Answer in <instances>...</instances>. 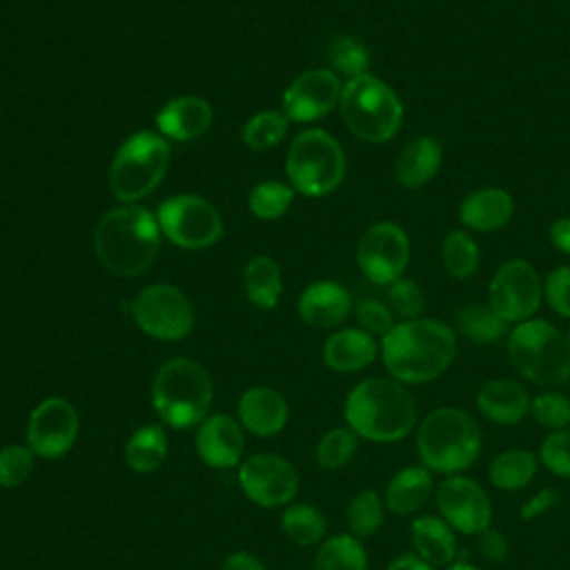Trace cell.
I'll return each instance as SVG.
<instances>
[{"label":"cell","instance_id":"25","mask_svg":"<svg viewBox=\"0 0 570 570\" xmlns=\"http://www.w3.org/2000/svg\"><path fill=\"white\" fill-rule=\"evenodd\" d=\"M443 149L432 136H416L405 142L394 163V178L405 189H421L441 169Z\"/></svg>","mask_w":570,"mask_h":570},{"label":"cell","instance_id":"16","mask_svg":"<svg viewBox=\"0 0 570 570\" xmlns=\"http://www.w3.org/2000/svg\"><path fill=\"white\" fill-rule=\"evenodd\" d=\"M434 501L439 517L454 532L474 537L492 525V501L488 492L470 476H445L434 490Z\"/></svg>","mask_w":570,"mask_h":570},{"label":"cell","instance_id":"44","mask_svg":"<svg viewBox=\"0 0 570 570\" xmlns=\"http://www.w3.org/2000/svg\"><path fill=\"white\" fill-rule=\"evenodd\" d=\"M356 318L361 323V330L381 338L396 325L390 305L379 298H363L356 305Z\"/></svg>","mask_w":570,"mask_h":570},{"label":"cell","instance_id":"31","mask_svg":"<svg viewBox=\"0 0 570 570\" xmlns=\"http://www.w3.org/2000/svg\"><path fill=\"white\" fill-rule=\"evenodd\" d=\"M314 570H367V552L354 534L327 537L314 557Z\"/></svg>","mask_w":570,"mask_h":570},{"label":"cell","instance_id":"35","mask_svg":"<svg viewBox=\"0 0 570 570\" xmlns=\"http://www.w3.org/2000/svg\"><path fill=\"white\" fill-rule=\"evenodd\" d=\"M385 501L376 490L356 492L345 512L350 534H354L361 541L374 537L385 521Z\"/></svg>","mask_w":570,"mask_h":570},{"label":"cell","instance_id":"4","mask_svg":"<svg viewBox=\"0 0 570 570\" xmlns=\"http://www.w3.org/2000/svg\"><path fill=\"white\" fill-rule=\"evenodd\" d=\"M483 432L479 421L454 405L432 410L416 428L421 465L436 474H461L481 456Z\"/></svg>","mask_w":570,"mask_h":570},{"label":"cell","instance_id":"32","mask_svg":"<svg viewBox=\"0 0 570 570\" xmlns=\"http://www.w3.org/2000/svg\"><path fill=\"white\" fill-rule=\"evenodd\" d=\"M281 530L292 543H296L301 548H307V546L323 543L327 539L325 537L327 534V519L316 505L294 503V505H287V510L283 512Z\"/></svg>","mask_w":570,"mask_h":570},{"label":"cell","instance_id":"36","mask_svg":"<svg viewBox=\"0 0 570 570\" xmlns=\"http://www.w3.org/2000/svg\"><path fill=\"white\" fill-rule=\"evenodd\" d=\"M358 450V436L354 430L332 428L316 443V463L323 470H341L345 468Z\"/></svg>","mask_w":570,"mask_h":570},{"label":"cell","instance_id":"14","mask_svg":"<svg viewBox=\"0 0 570 570\" xmlns=\"http://www.w3.org/2000/svg\"><path fill=\"white\" fill-rule=\"evenodd\" d=\"M238 485L261 508L289 505L298 492V472L292 461L274 452H258L240 461Z\"/></svg>","mask_w":570,"mask_h":570},{"label":"cell","instance_id":"27","mask_svg":"<svg viewBox=\"0 0 570 570\" xmlns=\"http://www.w3.org/2000/svg\"><path fill=\"white\" fill-rule=\"evenodd\" d=\"M434 492L432 472L423 465L401 468L385 485V508L396 517H407L425 508Z\"/></svg>","mask_w":570,"mask_h":570},{"label":"cell","instance_id":"5","mask_svg":"<svg viewBox=\"0 0 570 570\" xmlns=\"http://www.w3.org/2000/svg\"><path fill=\"white\" fill-rule=\"evenodd\" d=\"M214 401V385L207 370L194 358H169L151 383V405L163 425L174 430L198 428Z\"/></svg>","mask_w":570,"mask_h":570},{"label":"cell","instance_id":"28","mask_svg":"<svg viewBox=\"0 0 570 570\" xmlns=\"http://www.w3.org/2000/svg\"><path fill=\"white\" fill-rule=\"evenodd\" d=\"M169 454L167 432L163 423H145L129 434L125 443V461L134 472H156Z\"/></svg>","mask_w":570,"mask_h":570},{"label":"cell","instance_id":"41","mask_svg":"<svg viewBox=\"0 0 570 570\" xmlns=\"http://www.w3.org/2000/svg\"><path fill=\"white\" fill-rule=\"evenodd\" d=\"M385 303L390 305L392 314L399 316L401 321L421 318V314L425 309L423 289L412 278H405V276H401L387 285Z\"/></svg>","mask_w":570,"mask_h":570},{"label":"cell","instance_id":"11","mask_svg":"<svg viewBox=\"0 0 570 570\" xmlns=\"http://www.w3.org/2000/svg\"><path fill=\"white\" fill-rule=\"evenodd\" d=\"M543 301V281L525 258L505 261L488 285V305L508 325L534 318Z\"/></svg>","mask_w":570,"mask_h":570},{"label":"cell","instance_id":"33","mask_svg":"<svg viewBox=\"0 0 570 570\" xmlns=\"http://www.w3.org/2000/svg\"><path fill=\"white\" fill-rule=\"evenodd\" d=\"M456 327L463 336H468L476 345L497 343L508 336L510 325L497 316V312L488 303H470L454 314Z\"/></svg>","mask_w":570,"mask_h":570},{"label":"cell","instance_id":"19","mask_svg":"<svg viewBox=\"0 0 570 570\" xmlns=\"http://www.w3.org/2000/svg\"><path fill=\"white\" fill-rule=\"evenodd\" d=\"M289 419L287 401L267 385L247 387L238 399V423L254 436L267 439L278 434Z\"/></svg>","mask_w":570,"mask_h":570},{"label":"cell","instance_id":"1","mask_svg":"<svg viewBox=\"0 0 570 570\" xmlns=\"http://www.w3.org/2000/svg\"><path fill=\"white\" fill-rule=\"evenodd\" d=\"M379 347L392 379L421 385L448 372L456 356V334L445 323L421 316L396 323Z\"/></svg>","mask_w":570,"mask_h":570},{"label":"cell","instance_id":"49","mask_svg":"<svg viewBox=\"0 0 570 570\" xmlns=\"http://www.w3.org/2000/svg\"><path fill=\"white\" fill-rule=\"evenodd\" d=\"M548 236H550V243H552L559 252L570 254V216L557 218V220L550 225Z\"/></svg>","mask_w":570,"mask_h":570},{"label":"cell","instance_id":"7","mask_svg":"<svg viewBox=\"0 0 570 570\" xmlns=\"http://www.w3.org/2000/svg\"><path fill=\"white\" fill-rule=\"evenodd\" d=\"M338 105L347 129L365 142H387L403 125V105L396 91L372 73L350 78Z\"/></svg>","mask_w":570,"mask_h":570},{"label":"cell","instance_id":"9","mask_svg":"<svg viewBox=\"0 0 570 570\" xmlns=\"http://www.w3.org/2000/svg\"><path fill=\"white\" fill-rule=\"evenodd\" d=\"M287 176L296 191L325 196L345 176V154L334 136L323 129L301 131L287 151Z\"/></svg>","mask_w":570,"mask_h":570},{"label":"cell","instance_id":"29","mask_svg":"<svg viewBox=\"0 0 570 570\" xmlns=\"http://www.w3.org/2000/svg\"><path fill=\"white\" fill-rule=\"evenodd\" d=\"M537 468H539V459L534 456V452L512 448V450L497 454L490 461L488 479L494 488H499L503 492H517V490H523L525 485H530V481L537 474Z\"/></svg>","mask_w":570,"mask_h":570},{"label":"cell","instance_id":"26","mask_svg":"<svg viewBox=\"0 0 570 570\" xmlns=\"http://www.w3.org/2000/svg\"><path fill=\"white\" fill-rule=\"evenodd\" d=\"M410 541L414 554L432 568H448L459 559L461 552L454 530L441 517L432 514H423L412 521Z\"/></svg>","mask_w":570,"mask_h":570},{"label":"cell","instance_id":"50","mask_svg":"<svg viewBox=\"0 0 570 570\" xmlns=\"http://www.w3.org/2000/svg\"><path fill=\"white\" fill-rule=\"evenodd\" d=\"M385 570H434V568L430 563H425L421 557L405 552V554L396 557L394 561H390Z\"/></svg>","mask_w":570,"mask_h":570},{"label":"cell","instance_id":"6","mask_svg":"<svg viewBox=\"0 0 570 570\" xmlns=\"http://www.w3.org/2000/svg\"><path fill=\"white\" fill-rule=\"evenodd\" d=\"M508 358L530 383L557 390L570 381V345L566 334L543 318H530L508 332Z\"/></svg>","mask_w":570,"mask_h":570},{"label":"cell","instance_id":"38","mask_svg":"<svg viewBox=\"0 0 570 570\" xmlns=\"http://www.w3.org/2000/svg\"><path fill=\"white\" fill-rule=\"evenodd\" d=\"M292 198H294V189L289 185L278 180H265L249 191L247 203L256 218L274 220L287 212V207L292 205Z\"/></svg>","mask_w":570,"mask_h":570},{"label":"cell","instance_id":"39","mask_svg":"<svg viewBox=\"0 0 570 570\" xmlns=\"http://www.w3.org/2000/svg\"><path fill=\"white\" fill-rule=\"evenodd\" d=\"M330 62L334 73H343L350 78L365 76L370 69V51L367 47L354 36H341L330 45Z\"/></svg>","mask_w":570,"mask_h":570},{"label":"cell","instance_id":"45","mask_svg":"<svg viewBox=\"0 0 570 570\" xmlns=\"http://www.w3.org/2000/svg\"><path fill=\"white\" fill-rule=\"evenodd\" d=\"M543 298L563 318H570V265L554 267L543 281Z\"/></svg>","mask_w":570,"mask_h":570},{"label":"cell","instance_id":"21","mask_svg":"<svg viewBox=\"0 0 570 570\" xmlns=\"http://www.w3.org/2000/svg\"><path fill=\"white\" fill-rule=\"evenodd\" d=\"M530 394L514 379H492L476 392V410L490 423L514 425L530 414Z\"/></svg>","mask_w":570,"mask_h":570},{"label":"cell","instance_id":"37","mask_svg":"<svg viewBox=\"0 0 570 570\" xmlns=\"http://www.w3.org/2000/svg\"><path fill=\"white\" fill-rule=\"evenodd\" d=\"M289 127V118L281 111H258L243 127V140L254 151H265L278 145Z\"/></svg>","mask_w":570,"mask_h":570},{"label":"cell","instance_id":"48","mask_svg":"<svg viewBox=\"0 0 570 570\" xmlns=\"http://www.w3.org/2000/svg\"><path fill=\"white\" fill-rule=\"evenodd\" d=\"M220 570H267V568L256 554H252L247 550H236V552L227 554Z\"/></svg>","mask_w":570,"mask_h":570},{"label":"cell","instance_id":"34","mask_svg":"<svg viewBox=\"0 0 570 570\" xmlns=\"http://www.w3.org/2000/svg\"><path fill=\"white\" fill-rule=\"evenodd\" d=\"M441 261L454 281H470L481 265V249L468 232L452 229L441 243Z\"/></svg>","mask_w":570,"mask_h":570},{"label":"cell","instance_id":"2","mask_svg":"<svg viewBox=\"0 0 570 570\" xmlns=\"http://www.w3.org/2000/svg\"><path fill=\"white\" fill-rule=\"evenodd\" d=\"M343 416L358 439L396 443L416 425V401L405 383L392 376H370L350 390Z\"/></svg>","mask_w":570,"mask_h":570},{"label":"cell","instance_id":"40","mask_svg":"<svg viewBox=\"0 0 570 570\" xmlns=\"http://www.w3.org/2000/svg\"><path fill=\"white\" fill-rule=\"evenodd\" d=\"M532 419L548 432L570 425V396L557 390H546L530 401Z\"/></svg>","mask_w":570,"mask_h":570},{"label":"cell","instance_id":"22","mask_svg":"<svg viewBox=\"0 0 570 570\" xmlns=\"http://www.w3.org/2000/svg\"><path fill=\"white\" fill-rule=\"evenodd\" d=\"M376 338L358 327H343L327 336L323 345V361L338 374L361 372L374 363L379 354Z\"/></svg>","mask_w":570,"mask_h":570},{"label":"cell","instance_id":"23","mask_svg":"<svg viewBox=\"0 0 570 570\" xmlns=\"http://www.w3.org/2000/svg\"><path fill=\"white\" fill-rule=\"evenodd\" d=\"M352 307L347 289L334 281H318L303 289L298 298L301 318L318 330H330L341 325Z\"/></svg>","mask_w":570,"mask_h":570},{"label":"cell","instance_id":"47","mask_svg":"<svg viewBox=\"0 0 570 570\" xmlns=\"http://www.w3.org/2000/svg\"><path fill=\"white\" fill-rule=\"evenodd\" d=\"M559 499V492L554 488H541L537 494H532L523 505H521V517L523 521H532L548 512Z\"/></svg>","mask_w":570,"mask_h":570},{"label":"cell","instance_id":"30","mask_svg":"<svg viewBox=\"0 0 570 570\" xmlns=\"http://www.w3.org/2000/svg\"><path fill=\"white\" fill-rule=\"evenodd\" d=\"M243 285L247 292V298L263 309L276 307L283 283H281V269L269 256H254L243 272Z\"/></svg>","mask_w":570,"mask_h":570},{"label":"cell","instance_id":"10","mask_svg":"<svg viewBox=\"0 0 570 570\" xmlns=\"http://www.w3.org/2000/svg\"><path fill=\"white\" fill-rule=\"evenodd\" d=\"M156 220L160 232L185 249L212 247L223 236V220L216 207L191 194L171 196L160 203Z\"/></svg>","mask_w":570,"mask_h":570},{"label":"cell","instance_id":"24","mask_svg":"<svg viewBox=\"0 0 570 570\" xmlns=\"http://www.w3.org/2000/svg\"><path fill=\"white\" fill-rule=\"evenodd\" d=\"M214 120L209 102L198 96H180L169 100L156 116V127L163 136L171 140H194L200 138Z\"/></svg>","mask_w":570,"mask_h":570},{"label":"cell","instance_id":"3","mask_svg":"<svg viewBox=\"0 0 570 570\" xmlns=\"http://www.w3.org/2000/svg\"><path fill=\"white\" fill-rule=\"evenodd\" d=\"M160 247L158 220L140 205L109 209L96 225L94 252L116 276H138L147 272Z\"/></svg>","mask_w":570,"mask_h":570},{"label":"cell","instance_id":"46","mask_svg":"<svg viewBox=\"0 0 570 570\" xmlns=\"http://www.w3.org/2000/svg\"><path fill=\"white\" fill-rule=\"evenodd\" d=\"M474 546H476L479 557L485 559L488 563H501L510 550L505 534L492 525L481 530L479 534H474Z\"/></svg>","mask_w":570,"mask_h":570},{"label":"cell","instance_id":"51","mask_svg":"<svg viewBox=\"0 0 570 570\" xmlns=\"http://www.w3.org/2000/svg\"><path fill=\"white\" fill-rule=\"evenodd\" d=\"M445 570H479V568H476V566H472L470 561H465V559H461V557H459V559H456L454 563H450Z\"/></svg>","mask_w":570,"mask_h":570},{"label":"cell","instance_id":"18","mask_svg":"<svg viewBox=\"0 0 570 570\" xmlns=\"http://www.w3.org/2000/svg\"><path fill=\"white\" fill-rule=\"evenodd\" d=\"M196 452L214 470H229L240 463L245 450V430L229 414H209L196 428Z\"/></svg>","mask_w":570,"mask_h":570},{"label":"cell","instance_id":"43","mask_svg":"<svg viewBox=\"0 0 570 570\" xmlns=\"http://www.w3.org/2000/svg\"><path fill=\"white\" fill-rule=\"evenodd\" d=\"M539 461L552 474L570 479V428L548 432L539 448Z\"/></svg>","mask_w":570,"mask_h":570},{"label":"cell","instance_id":"12","mask_svg":"<svg viewBox=\"0 0 570 570\" xmlns=\"http://www.w3.org/2000/svg\"><path fill=\"white\" fill-rule=\"evenodd\" d=\"M136 325L151 338L180 341L194 327V307L174 285L156 283L140 289L131 303Z\"/></svg>","mask_w":570,"mask_h":570},{"label":"cell","instance_id":"15","mask_svg":"<svg viewBox=\"0 0 570 570\" xmlns=\"http://www.w3.org/2000/svg\"><path fill=\"white\" fill-rule=\"evenodd\" d=\"M78 410L62 396L40 401L27 421V445L40 459H60L78 441Z\"/></svg>","mask_w":570,"mask_h":570},{"label":"cell","instance_id":"8","mask_svg":"<svg viewBox=\"0 0 570 570\" xmlns=\"http://www.w3.org/2000/svg\"><path fill=\"white\" fill-rule=\"evenodd\" d=\"M167 140L151 131H138L120 145L111 160V191L122 203H136L160 185V180L167 174Z\"/></svg>","mask_w":570,"mask_h":570},{"label":"cell","instance_id":"13","mask_svg":"<svg viewBox=\"0 0 570 570\" xmlns=\"http://www.w3.org/2000/svg\"><path fill=\"white\" fill-rule=\"evenodd\" d=\"M358 269L374 285H390L401 278L410 263V238L392 220L374 223L365 229L356 247Z\"/></svg>","mask_w":570,"mask_h":570},{"label":"cell","instance_id":"52","mask_svg":"<svg viewBox=\"0 0 570 570\" xmlns=\"http://www.w3.org/2000/svg\"><path fill=\"white\" fill-rule=\"evenodd\" d=\"M566 341H568V345H570V330L566 332Z\"/></svg>","mask_w":570,"mask_h":570},{"label":"cell","instance_id":"17","mask_svg":"<svg viewBox=\"0 0 570 570\" xmlns=\"http://www.w3.org/2000/svg\"><path fill=\"white\" fill-rule=\"evenodd\" d=\"M343 85L332 69H309L301 73L283 94V111L294 122L323 118L338 100Z\"/></svg>","mask_w":570,"mask_h":570},{"label":"cell","instance_id":"42","mask_svg":"<svg viewBox=\"0 0 570 570\" xmlns=\"http://www.w3.org/2000/svg\"><path fill=\"white\" fill-rule=\"evenodd\" d=\"M33 461L36 454L29 445L11 443L0 448V488L11 490L22 485L33 472Z\"/></svg>","mask_w":570,"mask_h":570},{"label":"cell","instance_id":"20","mask_svg":"<svg viewBox=\"0 0 570 570\" xmlns=\"http://www.w3.org/2000/svg\"><path fill=\"white\" fill-rule=\"evenodd\" d=\"M514 214V198L501 187H481L463 198L459 205V220L463 227L481 234L503 229Z\"/></svg>","mask_w":570,"mask_h":570}]
</instances>
